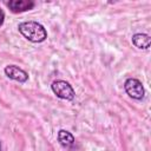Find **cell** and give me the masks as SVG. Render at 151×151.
Masks as SVG:
<instances>
[{"mask_svg": "<svg viewBox=\"0 0 151 151\" xmlns=\"http://www.w3.org/2000/svg\"><path fill=\"white\" fill-rule=\"evenodd\" d=\"M7 6L13 13H21L31 11L34 7V2L32 0H11Z\"/></svg>", "mask_w": 151, "mask_h": 151, "instance_id": "obj_5", "label": "cell"}, {"mask_svg": "<svg viewBox=\"0 0 151 151\" xmlns=\"http://www.w3.org/2000/svg\"><path fill=\"white\" fill-rule=\"evenodd\" d=\"M4 21H5V13H4V11L0 8V26H2Z\"/></svg>", "mask_w": 151, "mask_h": 151, "instance_id": "obj_8", "label": "cell"}, {"mask_svg": "<svg viewBox=\"0 0 151 151\" xmlns=\"http://www.w3.org/2000/svg\"><path fill=\"white\" fill-rule=\"evenodd\" d=\"M51 87H52L53 93L60 99L73 100L76 97V92H74L73 87L65 80H55L52 83Z\"/></svg>", "mask_w": 151, "mask_h": 151, "instance_id": "obj_2", "label": "cell"}, {"mask_svg": "<svg viewBox=\"0 0 151 151\" xmlns=\"http://www.w3.org/2000/svg\"><path fill=\"white\" fill-rule=\"evenodd\" d=\"M124 88H125V92L131 98H133V99L140 100V99L144 98V94H145L144 86H143L142 81H139L136 78H129V79H126V81L124 83Z\"/></svg>", "mask_w": 151, "mask_h": 151, "instance_id": "obj_3", "label": "cell"}, {"mask_svg": "<svg viewBox=\"0 0 151 151\" xmlns=\"http://www.w3.org/2000/svg\"><path fill=\"white\" fill-rule=\"evenodd\" d=\"M0 151H1V143H0Z\"/></svg>", "mask_w": 151, "mask_h": 151, "instance_id": "obj_9", "label": "cell"}, {"mask_svg": "<svg viewBox=\"0 0 151 151\" xmlns=\"http://www.w3.org/2000/svg\"><path fill=\"white\" fill-rule=\"evenodd\" d=\"M19 32L31 42H42L47 38L45 27L37 21H25L19 24Z\"/></svg>", "mask_w": 151, "mask_h": 151, "instance_id": "obj_1", "label": "cell"}, {"mask_svg": "<svg viewBox=\"0 0 151 151\" xmlns=\"http://www.w3.org/2000/svg\"><path fill=\"white\" fill-rule=\"evenodd\" d=\"M5 74L12 79V80H15V81H19V83H25L28 80V74L26 71L21 70L20 67L15 66V65H8L5 67Z\"/></svg>", "mask_w": 151, "mask_h": 151, "instance_id": "obj_4", "label": "cell"}, {"mask_svg": "<svg viewBox=\"0 0 151 151\" xmlns=\"http://www.w3.org/2000/svg\"><path fill=\"white\" fill-rule=\"evenodd\" d=\"M150 42H151V39H150V35L149 34H145V33H136L132 37V44L137 48L147 50L150 47Z\"/></svg>", "mask_w": 151, "mask_h": 151, "instance_id": "obj_6", "label": "cell"}, {"mask_svg": "<svg viewBox=\"0 0 151 151\" xmlns=\"http://www.w3.org/2000/svg\"><path fill=\"white\" fill-rule=\"evenodd\" d=\"M58 142L64 147H71L74 144V137L71 132L66 130H59L58 132Z\"/></svg>", "mask_w": 151, "mask_h": 151, "instance_id": "obj_7", "label": "cell"}]
</instances>
